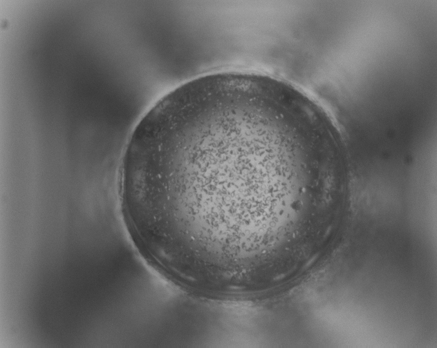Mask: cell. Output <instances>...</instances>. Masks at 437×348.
Returning <instances> with one entry per match:
<instances>
[{"mask_svg":"<svg viewBox=\"0 0 437 348\" xmlns=\"http://www.w3.org/2000/svg\"><path fill=\"white\" fill-rule=\"evenodd\" d=\"M284 133L272 113L223 99L148 123L135 164L136 185L154 231L219 253L244 251L261 238L268 199L292 180Z\"/></svg>","mask_w":437,"mask_h":348,"instance_id":"obj_1","label":"cell"}]
</instances>
